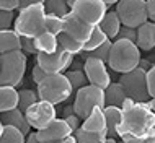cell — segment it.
<instances>
[{"label":"cell","instance_id":"8fae6325","mask_svg":"<svg viewBox=\"0 0 155 143\" xmlns=\"http://www.w3.org/2000/svg\"><path fill=\"white\" fill-rule=\"evenodd\" d=\"M57 109L54 104L51 103H46V101H38L36 104L28 109L25 114H26L28 124L31 125V129H35L36 132L41 129H44L48 124H51L52 120L57 119Z\"/></svg>","mask_w":155,"mask_h":143},{"label":"cell","instance_id":"c3c4849f","mask_svg":"<svg viewBox=\"0 0 155 143\" xmlns=\"http://www.w3.org/2000/svg\"><path fill=\"white\" fill-rule=\"evenodd\" d=\"M103 2L106 3V7H108V8H110V7H113V5H118L121 0H103Z\"/></svg>","mask_w":155,"mask_h":143},{"label":"cell","instance_id":"ab89813d","mask_svg":"<svg viewBox=\"0 0 155 143\" xmlns=\"http://www.w3.org/2000/svg\"><path fill=\"white\" fill-rule=\"evenodd\" d=\"M153 65H155V64H152V62L147 60V59H140V62H139V68H142L144 72H147V73L152 70Z\"/></svg>","mask_w":155,"mask_h":143},{"label":"cell","instance_id":"681fc988","mask_svg":"<svg viewBox=\"0 0 155 143\" xmlns=\"http://www.w3.org/2000/svg\"><path fill=\"white\" fill-rule=\"evenodd\" d=\"M123 143H145L144 140H140V138H132V140H126Z\"/></svg>","mask_w":155,"mask_h":143},{"label":"cell","instance_id":"e575fe53","mask_svg":"<svg viewBox=\"0 0 155 143\" xmlns=\"http://www.w3.org/2000/svg\"><path fill=\"white\" fill-rule=\"evenodd\" d=\"M0 8L8 11H15L21 8V0H0Z\"/></svg>","mask_w":155,"mask_h":143},{"label":"cell","instance_id":"bcb514c9","mask_svg":"<svg viewBox=\"0 0 155 143\" xmlns=\"http://www.w3.org/2000/svg\"><path fill=\"white\" fill-rule=\"evenodd\" d=\"M26 143H41L39 140H38V135H36V132H31L30 135L26 137Z\"/></svg>","mask_w":155,"mask_h":143},{"label":"cell","instance_id":"4316f807","mask_svg":"<svg viewBox=\"0 0 155 143\" xmlns=\"http://www.w3.org/2000/svg\"><path fill=\"white\" fill-rule=\"evenodd\" d=\"M108 41H110V37L104 34V31H103L101 28L96 26V28H93V33H91L88 43L85 44L83 52H93V50H96L98 47H101L103 44H106Z\"/></svg>","mask_w":155,"mask_h":143},{"label":"cell","instance_id":"7a4b0ae2","mask_svg":"<svg viewBox=\"0 0 155 143\" xmlns=\"http://www.w3.org/2000/svg\"><path fill=\"white\" fill-rule=\"evenodd\" d=\"M140 59H142L140 57V49L136 43L118 39V41H113L108 67H110L111 70L124 75V73H127V72L136 70L137 67H139Z\"/></svg>","mask_w":155,"mask_h":143},{"label":"cell","instance_id":"4fadbf2b","mask_svg":"<svg viewBox=\"0 0 155 143\" xmlns=\"http://www.w3.org/2000/svg\"><path fill=\"white\" fill-rule=\"evenodd\" d=\"M38 135V140L41 143H54V141H59V140H64V138L74 135L70 125L67 124L65 119H59L57 117L56 120H52L51 124H48L44 129L38 130L36 132Z\"/></svg>","mask_w":155,"mask_h":143},{"label":"cell","instance_id":"7402d4cb","mask_svg":"<svg viewBox=\"0 0 155 143\" xmlns=\"http://www.w3.org/2000/svg\"><path fill=\"white\" fill-rule=\"evenodd\" d=\"M100 28L104 31V34L110 37V41H116L121 28H123V23H121V20H119L116 11H108L104 20L101 21V24H100Z\"/></svg>","mask_w":155,"mask_h":143},{"label":"cell","instance_id":"d6986e66","mask_svg":"<svg viewBox=\"0 0 155 143\" xmlns=\"http://www.w3.org/2000/svg\"><path fill=\"white\" fill-rule=\"evenodd\" d=\"M20 104V91L13 86H2L0 88V109L2 112H8L18 109Z\"/></svg>","mask_w":155,"mask_h":143},{"label":"cell","instance_id":"ac0fdd59","mask_svg":"<svg viewBox=\"0 0 155 143\" xmlns=\"http://www.w3.org/2000/svg\"><path fill=\"white\" fill-rule=\"evenodd\" d=\"M137 46L140 50H152L155 47V23L149 21L137 28Z\"/></svg>","mask_w":155,"mask_h":143},{"label":"cell","instance_id":"d4e9b609","mask_svg":"<svg viewBox=\"0 0 155 143\" xmlns=\"http://www.w3.org/2000/svg\"><path fill=\"white\" fill-rule=\"evenodd\" d=\"M59 44L61 47L65 50V52L72 54V56H80L83 52V49H85V44L78 43L77 39H74V37H70L69 34H65V33H61L59 36Z\"/></svg>","mask_w":155,"mask_h":143},{"label":"cell","instance_id":"ffe728a7","mask_svg":"<svg viewBox=\"0 0 155 143\" xmlns=\"http://www.w3.org/2000/svg\"><path fill=\"white\" fill-rule=\"evenodd\" d=\"M13 50H21V36L15 29L0 31V52L7 54Z\"/></svg>","mask_w":155,"mask_h":143},{"label":"cell","instance_id":"9c48e42d","mask_svg":"<svg viewBox=\"0 0 155 143\" xmlns=\"http://www.w3.org/2000/svg\"><path fill=\"white\" fill-rule=\"evenodd\" d=\"M72 13L90 26H100L108 13V7L103 0H77L72 5Z\"/></svg>","mask_w":155,"mask_h":143},{"label":"cell","instance_id":"cb8c5ba5","mask_svg":"<svg viewBox=\"0 0 155 143\" xmlns=\"http://www.w3.org/2000/svg\"><path fill=\"white\" fill-rule=\"evenodd\" d=\"M0 143H26V135L13 125L0 127Z\"/></svg>","mask_w":155,"mask_h":143},{"label":"cell","instance_id":"ba28073f","mask_svg":"<svg viewBox=\"0 0 155 143\" xmlns=\"http://www.w3.org/2000/svg\"><path fill=\"white\" fill-rule=\"evenodd\" d=\"M119 83L126 90L127 98H132L136 103H149L150 101L147 72H144L139 67L132 72H127V73L121 75Z\"/></svg>","mask_w":155,"mask_h":143},{"label":"cell","instance_id":"f35d334b","mask_svg":"<svg viewBox=\"0 0 155 143\" xmlns=\"http://www.w3.org/2000/svg\"><path fill=\"white\" fill-rule=\"evenodd\" d=\"M147 10H149V20L155 23V0H147Z\"/></svg>","mask_w":155,"mask_h":143},{"label":"cell","instance_id":"f6af8a7d","mask_svg":"<svg viewBox=\"0 0 155 143\" xmlns=\"http://www.w3.org/2000/svg\"><path fill=\"white\" fill-rule=\"evenodd\" d=\"M83 67H85V62H83L82 59H78V60H74L70 70H83Z\"/></svg>","mask_w":155,"mask_h":143},{"label":"cell","instance_id":"30bf717a","mask_svg":"<svg viewBox=\"0 0 155 143\" xmlns=\"http://www.w3.org/2000/svg\"><path fill=\"white\" fill-rule=\"evenodd\" d=\"M72 54L65 52L62 47H59L56 54H38L36 64L43 68L48 75H57V73H67L69 68L74 64Z\"/></svg>","mask_w":155,"mask_h":143},{"label":"cell","instance_id":"d6a6232c","mask_svg":"<svg viewBox=\"0 0 155 143\" xmlns=\"http://www.w3.org/2000/svg\"><path fill=\"white\" fill-rule=\"evenodd\" d=\"M118 39H124V41H131V43H137V29L136 28H129V26H123L119 31L118 37H116V41Z\"/></svg>","mask_w":155,"mask_h":143},{"label":"cell","instance_id":"836d02e7","mask_svg":"<svg viewBox=\"0 0 155 143\" xmlns=\"http://www.w3.org/2000/svg\"><path fill=\"white\" fill-rule=\"evenodd\" d=\"M21 50H23L25 54H33V56H38V47H36L35 37H21Z\"/></svg>","mask_w":155,"mask_h":143},{"label":"cell","instance_id":"44dd1931","mask_svg":"<svg viewBox=\"0 0 155 143\" xmlns=\"http://www.w3.org/2000/svg\"><path fill=\"white\" fill-rule=\"evenodd\" d=\"M36 41V47H38V54H56L59 50L61 44H59V37L56 34L44 31L43 34H39L38 37H35Z\"/></svg>","mask_w":155,"mask_h":143},{"label":"cell","instance_id":"74e56055","mask_svg":"<svg viewBox=\"0 0 155 143\" xmlns=\"http://www.w3.org/2000/svg\"><path fill=\"white\" fill-rule=\"evenodd\" d=\"M147 81H149V93H150V98H155V65L152 67V70L147 73Z\"/></svg>","mask_w":155,"mask_h":143},{"label":"cell","instance_id":"1f68e13d","mask_svg":"<svg viewBox=\"0 0 155 143\" xmlns=\"http://www.w3.org/2000/svg\"><path fill=\"white\" fill-rule=\"evenodd\" d=\"M15 20H16L15 11L0 10V31H7L12 26H15Z\"/></svg>","mask_w":155,"mask_h":143},{"label":"cell","instance_id":"83f0119b","mask_svg":"<svg viewBox=\"0 0 155 143\" xmlns=\"http://www.w3.org/2000/svg\"><path fill=\"white\" fill-rule=\"evenodd\" d=\"M65 75H67L70 85H72V88H74V93H77L78 90H82V88L90 85L88 78H87V73L83 70H69Z\"/></svg>","mask_w":155,"mask_h":143},{"label":"cell","instance_id":"4dcf8cb0","mask_svg":"<svg viewBox=\"0 0 155 143\" xmlns=\"http://www.w3.org/2000/svg\"><path fill=\"white\" fill-rule=\"evenodd\" d=\"M46 31L51 33V34L59 36L64 31V18H61L57 15L48 13V16H46Z\"/></svg>","mask_w":155,"mask_h":143},{"label":"cell","instance_id":"60d3db41","mask_svg":"<svg viewBox=\"0 0 155 143\" xmlns=\"http://www.w3.org/2000/svg\"><path fill=\"white\" fill-rule=\"evenodd\" d=\"M75 114V107H74V103L72 104H67L64 107V111H62V119H67V117L74 116Z\"/></svg>","mask_w":155,"mask_h":143},{"label":"cell","instance_id":"5bb4252c","mask_svg":"<svg viewBox=\"0 0 155 143\" xmlns=\"http://www.w3.org/2000/svg\"><path fill=\"white\" fill-rule=\"evenodd\" d=\"M62 33H65V34H69L70 37L77 39L78 43L87 44L90 39V36H91V33H93V26L83 23L78 16H75L72 11H70L67 16H64V31Z\"/></svg>","mask_w":155,"mask_h":143},{"label":"cell","instance_id":"52a82bcc","mask_svg":"<svg viewBox=\"0 0 155 143\" xmlns=\"http://www.w3.org/2000/svg\"><path fill=\"white\" fill-rule=\"evenodd\" d=\"M114 11L118 13L123 26L137 29L149 21L147 0H121Z\"/></svg>","mask_w":155,"mask_h":143},{"label":"cell","instance_id":"816d5d0a","mask_svg":"<svg viewBox=\"0 0 155 143\" xmlns=\"http://www.w3.org/2000/svg\"><path fill=\"white\" fill-rule=\"evenodd\" d=\"M104 143H116V140H114V138H108V140L104 141Z\"/></svg>","mask_w":155,"mask_h":143},{"label":"cell","instance_id":"603a6c76","mask_svg":"<svg viewBox=\"0 0 155 143\" xmlns=\"http://www.w3.org/2000/svg\"><path fill=\"white\" fill-rule=\"evenodd\" d=\"M104 96H106V106H116L121 107L123 103L127 99V94H126V90L123 88L119 81H113L110 86L104 90Z\"/></svg>","mask_w":155,"mask_h":143},{"label":"cell","instance_id":"9a60e30c","mask_svg":"<svg viewBox=\"0 0 155 143\" xmlns=\"http://www.w3.org/2000/svg\"><path fill=\"white\" fill-rule=\"evenodd\" d=\"M2 125H13V127L21 130L26 137L31 133V125L28 124L26 114L21 109H13V111H8V112H2Z\"/></svg>","mask_w":155,"mask_h":143},{"label":"cell","instance_id":"484cf974","mask_svg":"<svg viewBox=\"0 0 155 143\" xmlns=\"http://www.w3.org/2000/svg\"><path fill=\"white\" fill-rule=\"evenodd\" d=\"M46 11L51 15H57L61 18H64L72 11V8L69 5V0H46L44 3Z\"/></svg>","mask_w":155,"mask_h":143},{"label":"cell","instance_id":"6da1fadb","mask_svg":"<svg viewBox=\"0 0 155 143\" xmlns=\"http://www.w3.org/2000/svg\"><path fill=\"white\" fill-rule=\"evenodd\" d=\"M155 125V114L152 112L149 103H136V106L124 112L123 124L119 125L118 137L126 140H132V138H140L144 140L147 137Z\"/></svg>","mask_w":155,"mask_h":143},{"label":"cell","instance_id":"8d00e7d4","mask_svg":"<svg viewBox=\"0 0 155 143\" xmlns=\"http://www.w3.org/2000/svg\"><path fill=\"white\" fill-rule=\"evenodd\" d=\"M67 124L70 125V129H72V132L75 133L77 132L78 129H82V124H83V120L80 119V117H78L77 114H74V116H70V117H67Z\"/></svg>","mask_w":155,"mask_h":143},{"label":"cell","instance_id":"3957f363","mask_svg":"<svg viewBox=\"0 0 155 143\" xmlns=\"http://www.w3.org/2000/svg\"><path fill=\"white\" fill-rule=\"evenodd\" d=\"M46 11L44 5H31L20 8L13 29L21 37H38L46 31Z\"/></svg>","mask_w":155,"mask_h":143},{"label":"cell","instance_id":"7dc6e473","mask_svg":"<svg viewBox=\"0 0 155 143\" xmlns=\"http://www.w3.org/2000/svg\"><path fill=\"white\" fill-rule=\"evenodd\" d=\"M54 143H78V141H77V138H75V135H70V137H67V138H64V140H59V141H54Z\"/></svg>","mask_w":155,"mask_h":143},{"label":"cell","instance_id":"f546056e","mask_svg":"<svg viewBox=\"0 0 155 143\" xmlns=\"http://www.w3.org/2000/svg\"><path fill=\"white\" fill-rule=\"evenodd\" d=\"M39 101V96H38V91L33 90H21L20 91V104L18 109H21L23 112H26L33 104H36Z\"/></svg>","mask_w":155,"mask_h":143},{"label":"cell","instance_id":"f5cc1de1","mask_svg":"<svg viewBox=\"0 0 155 143\" xmlns=\"http://www.w3.org/2000/svg\"><path fill=\"white\" fill-rule=\"evenodd\" d=\"M75 2H77V0H69V5H70V8H72V5H74Z\"/></svg>","mask_w":155,"mask_h":143},{"label":"cell","instance_id":"277c9868","mask_svg":"<svg viewBox=\"0 0 155 143\" xmlns=\"http://www.w3.org/2000/svg\"><path fill=\"white\" fill-rule=\"evenodd\" d=\"M36 91L41 101H46V103L57 106V104L64 103L72 96L74 88L65 73H57V75H48L38 85Z\"/></svg>","mask_w":155,"mask_h":143},{"label":"cell","instance_id":"5b68a950","mask_svg":"<svg viewBox=\"0 0 155 143\" xmlns=\"http://www.w3.org/2000/svg\"><path fill=\"white\" fill-rule=\"evenodd\" d=\"M28 59L23 50H13L0 56V83L2 86L16 88L26 73Z\"/></svg>","mask_w":155,"mask_h":143},{"label":"cell","instance_id":"8992f818","mask_svg":"<svg viewBox=\"0 0 155 143\" xmlns=\"http://www.w3.org/2000/svg\"><path fill=\"white\" fill-rule=\"evenodd\" d=\"M74 107L75 114L85 120L96 107H106V96H104V90L93 85H88L75 93L74 98Z\"/></svg>","mask_w":155,"mask_h":143},{"label":"cell","instance_id":"d590c367","mask_svg":"<svg viewBox=\"0 0 155 143\" xmlns=\"http://www.w3.org/2000/svg\"><path fill=\"white\" fill-rule=\"evenodd\" d=\"M46 77H48V73H46V72H44L43 68H41V67L38 65V64H36L35 67H33V72H31V78H33V81H35L36 85H39V83L43 81V80H44Z\"/></svg>","mask_w":155,"mask_h":143},{"label":"cell","instance_id":"b9f144b4","mask_svg":"<svg viewBox=\"0 0 155 143\" xmlns=\"http://www.w3.org/2000/svg\"><path fill=\"white\" fill-rule=\"evenodd\" d=\"M46 0H21V8L31 7V5H44Z\"/></svg>","mask_w":155,"mask_h":143},{"label":"cell","instance_id":"2e32d148","mask_svg":"<svg viewBox=\"0 0 155 143\" xmlns=\"http://www.w3.org/2000/svg\"><path fill=\"white\" fill-rule=\"evenodd\" d=\"M82 129L87 130V132H90V133H103V132H106V116H104V109L96 107L95 111L83 120Z\"/></svg>","mask_w":155,"mask_h":143},{"label":"cell","instance_id":"f907efd6","mask_svg":"<svg viewBox=\"0 0 155 143\" xmlns=\"http://www.w3.org/2000/svg\"><path fill=\"white\" fill-rule=\"evenodd\" d=\"M149 106H150V109H152V112L155 114V98H150V101H149Z\"/></svg>","mask_w":155,"mask_h":143},{"label":"cell","instance_id":"e0dca14e","mask_svg":"<svg viewBox=\"0 0 155 143\" xmlns=\"http://www.w3.org/2000/svg\"><path fill=\"white\" fill-rule=\"evenodd\" d=\"M104 116H106V132L110 138L118 137L119 125L123 124L124 119V111L116 106H106L104 107Z\"/></svg>","mask_w":155,"mask_h":143},{"label":"cell","instance_id":"7bdbcfd3","mask_svg":"<svg viewBox=\"0 0 155 143\" xmlns=\"http://www.w3.org/2000/svg\"><path fill=\"white\" fill-rule=\"evenodd\" d=\"M134 106H136V101H134L132 98H127V99H126L124 103H123V106H121V109H123L124 112H127L129 109H132Z\"/></svg>","mask_w":155,"mask_h":143},{"label":"cell","instance_id":"f1b7e54d","mask_svg":"<svg viewBox=\"0 0 155 143\" xmlns=\"http://www.w3.org/2000/svg\"><path fill=\"white\" fill-rule=\"evenodd\" d=\"M74 135H75V138H77L78 143H104L108 138H110L106 132H103V133H90V132H87V130H83V129H78Z\"/></svg>","mask_w":155,"mask_h":143},{"label":"cell","instance_id":"ee69618b","mask_svg":"<svg viewBox=\"0 0 155 143\" xmlns=\"http://www.w3.org/2000/svg\"><path fill=\"white\" fill-rule=\"evenodd\" d=\"M144 141L145 143H155V125L150 129V132L147 133V137L144 138Z\"/></svg>","mask_w":155,"mask_h":143},{"label":"cell","instance_id":"7c38bea8","mask_svg":"<svg viewBox=\"0 0 155 143\" xmlns=\"http://www.w3.org/2000/svg\"><path fill=\"white\" fill-rule=\"evenodd\" d=\"M83 72L87 73V78H88L90 85H93V86L106 90V88L113 83L111 77H110V72H108V64H104L100 59L88 57L85 60Z\"/></svg>","mask_w":155,"mask_h":143}]
</instances>
